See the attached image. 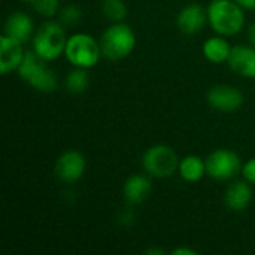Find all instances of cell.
Here are the masks:
<instances>
[{"mask_svg":"<svg viewBox=\"0 0 255 255\" xmlns=\"http://www.w3.org/2000/svg\"><path fill=\"white\" fill-rule=\"evenodd\" d=\"M206 10L211 28L220 36H236L245 27V9L235 0H212Z\"/></svg>","mask_w":255,"mask_h":255,"instance_id":"1","label":"cell"},{"mask_svg":"<svg viewBox=\"0 0 255 255\" xmlns=\"http://www.w3.org/2000/svg\"><path fill=\"white\" fill-rule=\"evenodd\" d=\"M16 73L24 82L40 93H52L58 87L57 73L48 66V61L40 58L34 51L25 52Z\"/></svg>","mask_w":255,"mask_h":255,"instance_id":"2","label":"cell"},{"mask_svg":"<svg viewBox=\"0 0 255 255\" xmlns=\"http://www.w3.org/2000/svg\"><path fill=\"white\" fill-rule=\"evenodd\" d=\"M100 48L105 58L111 61H118L128 57L136 48V33L128 24L114 22L109 25L102 37H100Z\"/></svg>","mask_w":255,"mask_h":255,"instance_id":"3","label":"cell"},{"mask_svg":"<svg viewBox=\"0 0 255 255\" xmlns=\"http://www.w3.org/2000/svg\"><path fill=\"white\" fill-rule=\"evenodd\" d=\"M67 36L61 22L46 21L34 33L31 39L33 51L45 61H55L64 55Z\"/></svg>","mask_w":255,"mask_h":255,"instance_id":"4","label":"cell"},{"mask_svg":"<svg viewBox=\"0 0 255 255\" xmlns=\"http://www.w3.org/2000/svg\"><path fill=\"white\" fill-rule=\"evenodd\" d=\"M64 57L73 67L91 69L99 63L103 54L100 42H97L91 34L75 33L67 37Z\"/></svg>","mask_w":255,"mask_h":255,"instance_id":"5","label":"cell"},{"mask_svg":"<svg viewBox=\"0 0 255 255\" xmlns=\"http://www.w3.org/2000/svg\"><path fill=\"white\" fill-rule=\"evenodd\" d=\"M179 161L175 149L164 143L149 146L142 155L143 170L149 176L158 179L173 176L179 169Z\"/></svg>","mask_w":255,"mask_h":255,"instance_id":"6","label":"cell"},{"mask_svg":"<svg viewBox=\"0 0 255 255\" xmlns=\"http://www.w3.org/2000/svg\"><path fill=\"white\" fill-rule=\"evenodd\" d=\"M206 175L215 181L224 182L235 179L242 173V161L238 152L229 148H220L206 157Z\"/></svg>","mask_w":255,"mask_h":255,"instance_id":"7","label":"cell"},{"mask_svg":"<svg viewBox=\"0 0 255 255\" xmlns=\"http://www.w3.org/2000/svg\"><path fill=\"white\" fill-rule=\"evenodd\" d=\"M206 99L212 109L224 112V114L236 112L238 109L242 108V105L245 102L244 93L239 88H236L233 85H227V84L214 85L208 91Z\"/></svg>","mask_w":255,"mask_h":255,"instance_id":"8","label":"cell"},{"mask_svg":"<svg viewBox=\"0 0 255 255\" xmlns=\"http://www.w3.org/2000/svg\"><path fill=\"white\" fill-rule=\"evenodd\" d=\"M87 169V160L84 154L78 149L64 151L55 161V176L66 184H73L79 181Z\"/></svg>","mask_w":255,"mask_h":255,"instance_id":"9","label":"cell"},{"mask_svg":"<svg viewBox=\"0 0 255 255\" xmlns=\"http://www.w3.org/2000/svg\"><path fill=\"white\" fill-rule=\"evenodd\" d=\"M24 43L1 34L0 36V72L1 75H7L10 72H16L21 66L25 52Z\"/></svg>","mask_w":255,"mask_h":255,"instance_id":"10","label":"cell"},{"mask_svg":"<svg viewBox=\"0 0 255 255\" xmlns=\"http://www.w3.org/2000/svg\"><path fill=\"white\" fill-rule=\"evenodd\" d=\"M206 22H208V10L199 3H191L184 6L176 16L178 28L184 34H190V36L200 33Z\"/></svg>","mask_w":255,"mask_h":255,"instance_id":"11","label":"cell"},{"mask_svg":"<svg viewBox=\"0 0 255 255\" xmlns=\"http://www.w3.org/2000/svg\"><path fill=\"white\" fill-rule=\"evenodd\" d=\"M34 33H36L34 22L28 13H25L22 10H16L6 18L3 34L9 36L21 43H25L33 39Z\"/></svg>","mask_w":255,"mask_h":255,"instance_id":"12","label":"cell"},{"mask_svg":"<svg viewBox=\"0 0 255 255\" xmlns=\"http://www.w3.org/2000/svg\"><path fill=\"white\" fill-rule=\"evenodd\" d=\"M227 63L239 76L255 79V46L253 45L233 46Z\"/></svg>","mask_w":255,"mask_h":255,"instance_id":"13","label":"cell"},{"mask_svg":"<svg viewBox=\"0 0 255 255\" xmlns=\"http://www.w3.org/2000/svg\"><path fill=\"white\" fill-rule=\"evenodd\" d=\"M151 193H152V182L146 175L142 173L128 176L123 187L124 199L130 206L142 205L143 202L148 200Z\"/></svg>","mask_w":255,"mask_h":255,"instance_id":"14","label":"cell"},{"mask_svg":"<svg viewBox=\"0 0 255 255\" xmlns=\"http://www.w3.org/2000/svg\"><path fill=\"white\" fill-rule=\"evenodd\" d=\"M253 202V188L248 181L232 182L224 193V203L233 212L245 211Z\"/></svg>","mask_w":255,"mask_h":255,"instance_id":"15","label":"cell"},{"mask_svg":"<svg viewBox=\"0 0 255 255\" xmlns=\"http://www.w3.org/2000/svg\"><path fill=\"white\" fill-rule=\"evenodd\" d=\"M230 43L227 42L226 36H212L209 39L205 40L203 43V55L208 61L214 63V64H221L229 61L230 52H232Z\"/></svg>","mask_w":255,"mask_h":255,"instance_id":"16","label":"cell"},{"mask_svg":"<svg viewBox=\"0 0 255 255\" xmlns=\"http://www.w3.org/2000/svg\"><path fill=\"white\" fill-rule=\"evenodd\" d=\"M178 172L185 182H199L206 175V161L199 155H187L179 161Z\"/></svg>","mask_w":255,"mask_h":255,"instance_id":"17","label":"cell"},{"mask_svg":"<svg viewBox=\"0 0 255 255\" xmlns=\"http://www.w3.org/2000/svg\"><path fill=\"white\" fill-rule=\"evenodd\" d=\"M66 90L72 94H82L90 87V73L88 69L82 67H73L70 72H67L64 79Z\"/></svg>","mask_w":255,"mask_h":255,"instance_id":"18","label":"cell"},{"mask_svg":"<svg viewBox=\"0 0 255 255\" xmlns=\"http://www.w3.org/2000/svg\"><path fill=\"white\" fill-rule=\"evenodd\" d=\"M102 12L112 22H121L127 16V4L124 0H102Z\"/></svg>","mask_w":255,"mask_h":255,"instance_id":"19","label":"cell"},{"mask_svg":"<svg viewBox=\"0 0 255 255\" xmlns=\"http://www.w3.org/2000/svg\"><path fill=\"white\" fill-rule=\"evenodd\" d=\"M58 18H60V22L63 25H67V27H73V25H78L81 21H82V9L78 6V4H67L64 7L60 9L58 12Z\"/></svg>","mask_w":255,"mask_h":255,"instance_id":"20","label":"cell"},{"mask_svg":"<svg viewBox=\"0 0 255 255\" xmlns=\"http://www.w3.org/2000/svg\"><path fill=\"white\" fill-rule=\"evenodd\" d=\"M31 6L40 16L45 18H52L60 12V0H36Z\"/></svg>","mask_w":255,"mask_h":255,"instance_id":"21","label":"cell"},{"mask_svg":"<svg viewBox=\"0 0 255 255\" xmlns=\"http://www.w3.org/2000/svg\"><path fill=\"white\" fill-rule=\"evenodd\" d=\"M242 176L245 181H248L251 185H255V157L250 158L242 166Z\"/></svg>","mask_w":255,"mask_h":255,"instance_id":"22","label":"cell"},{"mask_svg":"<svg viewBox=\"0 0 255 255\" xmlns=\"http://www.w3.org/2000/svg\"><path fill=\"white\" fill-rule=\"evenodd\" d=\"M172 255H197V251L193 250V248H188V247H179V248H175L172 253Z\"/></svg>","mask_w":255,"mask_h":255,"instance_id":"23","label":"cell"},{"mask_svg":"<svg viewBox=\"0 0 255 255\" xmlns=\"http://www.w3.org/2000/svg\"><path fill=\"white\" fill-rule=\"evenodd\" d=\"M239 3L245 10H255V0H235Z\"/></svg>","mask_w":255,"mask_h":255,"instance_id":"24","label":"cell"},{"mask_svg":"<svg viewBox=\"0 0 255 255\" xmlns=\"http://www.w3.org/2000/svg\"><path fill=\"white\" fill-rule=\"evenodd\" d=\"M248 39H250L251 45L255 46V21L250 25V28H248Z\"/></svg>","mask_w":255,"mask_h":255,"instance_id":"25","label":"cell"},{"mask_svg":"<svg viewBox=\"0 0 255 255\" xmlns=\"http://www.w3.org/2000/svg\"><path fill=\"white\" fill-rule=\"evenodd\" d=\"M145 254L161 255V254H164V250H158V248H149V250H146V251H145Z\"/></svg>","mask_w":255,"mask_h":255,"instance_id":"26","label":"cell"},{"mask_svg":"<svg viewBox=\"0 0 255 255\" xmlns=\"http://www.w3.org/2000/svg\"><path fill=\"white\" fill-rule=\"evenodd\" d=\"M21 1H24V3H30V4H33L36 0H21Z\"/></svg>","mask_w":255,"mask_h":255,"instance_id":"27","label":"cell"}]
</instances>
